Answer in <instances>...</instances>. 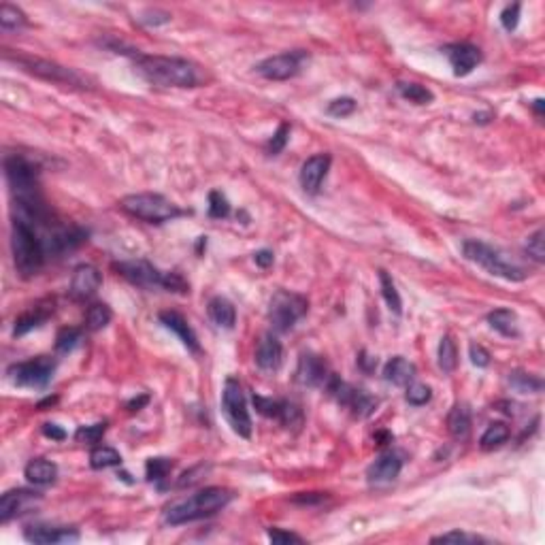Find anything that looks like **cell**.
Returning a JSON list of instances; mask_svg holds the SVG:
<instances>
[{
    "instance_id": "obj_1",
    "label": "cell",
    "mask_w": 545,
    "mask_h": 545,
    "mask_svg": "<svg viewBox=\"0 0 545 545\" xmlns=\"http://www.w3.org/2000/svg\"><path fill=\"white\" fill-rule=\"evenodd\" d=\"M135 66L136 73L145 81L162 88H198L207 79L205 71L198 64L175 56L136 54Z\"/></svg>"
},
{
    "instance_id": "obj_2",
    "label": "cell",
    "mask_w": 545,
    "mask_h": 545,
    "mask_svg": "<svg viewBox=\"0 0 545 545\" xmlns=\"http://www.w3.org/2000/svg\"><path fill=\"white\" fill-rule=\"evenodd\" d=\"M233 499H235V494L228 488H218V486L205 488V490L192 494L190 499L173 503L164 511V524L179 526V524H188V522L209 518V516L222 511Z\"/></svg>"
},
{
    "instance_id": "obj_3",
    "label": "cell",
    "mask_w": 545,
    "mask_h": 545,
    "mask_svg": "<svg viewBox=\"0 0 545 545\" xmlns=\"http://www.w3.org/2000/svg\"><path fill=\"white\" fill-rule=\"evenodd\" d=\"M11 250H13V263L19 275L24 277H32L41 271V267L45 265L47 252L43 245V239L39 237V233L26 224L19 218H13V226H11Z\"/></svg>"
},
{
    "instance_id": "obj_4",
    "label": "cell",
    "mask_w": 545,
    "mask_h": 545,
    "mask_svg": "<svg viewBox=\"0 0 545 545\" xmlns=\"http://www.w3.org/2000/svg\"><path fill=\"white\" fill-rule=\"evenodd\" d=\"M462 252H464L467 260L475 263L477 267H482L484 271H488L494 277H501L507 281H524L526 279V271L522 267H518L516 263L505 258L503 252H499L496 248H492L484 241L469 239V241H464Z\"/></svg>"
},
{
    "instance_id": "obj_5",
    "label": "cell",
    "mask_w": 545,
    "mask_h": 545,
    "mask_svg": "<svg viewBox=\"0 0 545 545\" xmlns=\"http://www.w3.org/2000/svg\"><path fill=\"white\" fill-rule=\"evenodd\" d=\"M116 271H120L122 277H126L131 283H135L138 287H147V290H153V287H162V290H168V292H179V294H185L190 292L185 279L179 275V272H162L158 271L153 265H149L147 260H131V263H118L113 265Z\"/></svg>"
},
{
    "instance_id": "obj_6",
    "label": "cell",
    "mask_w": 545,
    "mask_h": 545,
    "mask_svg": "<svg viewBox=\"0 0 545 545\" xmlns=\"http://www.w3.org/2000/svg\"><path fill=\"white\" fill-rule=\"evenodd\" d=\"M120 207L141 222L147 224H164L170 222L179 215H183V211L170 203L166 196L162 194H151V192H143V194H131L126 198H122Z\"/></svg>"
},
{
    "instance_id": "obj_7",
    "label": "cell",
    "mask_w": 545,
    "mask_h": 545,
    "mask_svg": "<svg viewBox=\"0 0 545 545\" xmlns=\"http://www.w3.org/2000/svg\"><path fill=\"white\" fill-rule=\"evenodd\" d=\"M4 58L15 62L19 68H24L26 73L51 81V83H60V86H71V88H86V81L66 66H60L51 60H43V58H34V56H26V54H11V49L4 51Z\"/></svg>"
},
{
    "instance_id": "obj_8",
    "label": "cell",
    "mask_w": 545,
    "mask_h": 545,
    "mask_svg": "<svg viewBox=\"0 0 545 545\" xmlns=\"http://www.w3.org/2000/svg\"><path fill=\"white\" fill-rule=\"evenodd\" d=\"M4 175L11 185L15 200H32L41 198L39 185V168L24 156H6L4 158Z\"/></svg>"
},
{
    "instance_id": "obj_9",
    "label": "cell",
    "mask_w": 545,
    "mask_h": 545,
    "mask_svg": "<svg viewBox=\"0 0 545 545\" xmlns=\"http://www.w3.org/2000/svg\"><path fill=\"white\" fill-rule=\"evenodd\" d=\"M307 309L309 302L305 296L290 290H277L269 302V320L275 330L285 332L307 313Z\"/></svg>"
},
{
    "instance_id": "obj_10",
    "label": "cell",
    "mask_w": 545,
    "mask_h": 545,
    "mask_svg": "<svg viewBox=\"0 0 545 545\" xmlns=\"http://www.w3.org/2000/svg\"><path fill=\"white\" fill-rule=\"evenodd\" d=\"M222 409H224V415H226L228 424L233 426V430L239 437L250 439L252 437V417H250V411H248V403H245V394L241 390V384L233 377H228L226 384H224Z\"/></svg>"
},
{
    "instance_id": "obj_11",
    "label": "cell",
    "mask_w": 545,
    "mask_h": 545,
    "mask_svg": "<svg viewBox=\"0 0 545 545\" xmlns=\"http://www.w3.org/2000/svg\"><path fill=\"white\" fill-rule=\"evenodd\" d=\"M56 373V360L49 356H39L26 362L11 365L6 369L9 380L19 388H45Z\"/></svg>"
},
{
    "instance_id": "obj_12",
    "label": "cell",
    "mask_w": 545,
    "mask_h": 545,
    "mask_svg": "<svg viewBox=\"0 0 545 545\" xmlns=\"http://www.w3.org/2000/svg\"><path fill=\"white\" fill-rule=\"evenodd\" d=\"M307 60L305 51H285V54H277L267 60H263L256 66V73L263 75L269 81H285L292 79L300 73L302 62Z\"/></svg>"
},
{
    "instance_id": "obj_13",
    "label": "cell",
    "mask_w": 545,
    "mask_h": 545,
    "mask_svg": "<svg viewBox=\"0 0 545 545\" xmlns=\"http://www.w3.org/2000/svg\"><path fill=\"white\" fill-rule=\"evenodd\" d=\"M43 501V496L39 492L26 490V488H17V490H9L2 494L0 499V522L6 524L13 518H19L24 514L34 511V507Z\"/></svg>"
},
{
    "instance_id": "obj_14",
    "label": "cell",
    "mask_w": 545,
    "mask_h": 545,
    "mask_svg": "<svg viewBox=\"0 0 545 545\" xmlns=\"http://www.w3.org/2000/svg\"><path fill=\"white\" fill-rule=\"evenodd\" d=\"M26 541L36 545H56V544H75L79 541V533L73 526H58V524H45L36 522L26 526L24 531Z\"/></svg>"
},
{
    "instance_id": "obj_15",
    "label": "cell",
    "mask_w": 545,
    "mask_h": 545,
    "mask_svg": "<svg viewBox=\"0 0 545 545\" xmlns=\"http://www.w3.org/2000/svg\"><path fill=\"white\" fill-rule=\"evenodd\" d=\"M332 373H328L326 362L317 356V354H300L298 358V367H296V382L302 388H322L326 386L328 377Z\"/></svg>"
},
{
    "instance_id": "obj_16",
    "label": "cell",
    "mask_w": 545,
    "mask_h": 545,
    "mask_svg": "<svg viewBox=\"0 0 545 545\" xmlns=\"http://www.w3.org/2000/svg\"><path fill=\"white\" fill-rule=\"evenodd\" d=\"M330 162H332L330 153H315V156L305 160V164L300 166L298 179H300V188L307 194H317L320 192V188H322L328 170H330Z\"/></svg>"
},
{
    "instance_id": "obj_17",
    "label": "cell",
    "mask_w": 545,
    "mask_h": 545,
    "mask_svg": "<svg viewBox=\"0 0 545 545\" xmlns=\"http://www.w3.org/2000/svg\"><path fill=\"white\" fill-rule=\"evenodd\" d=\"M443 51H445L456 77L471 75L473 68H477V64L482 62V51L471 43H454V45H447Z\"/></svg>"
},
{
    "instance_id": "obj_18",
    "label": "cell",
    "mask_w": 545,
    "mask_h": 545,
    "mask_svg": "<svg viewBox=\"0 0 545 545\" xmlns=\"http://www.w3.org/2000/svg\"><path fill=\"white\" fill-rule=\"evenodd\" d=\"M401 469H403V460L399 454L394 452H386L382 454L367 471V479L371 486H388L392 484L399 475H401Z\"/></svg>"
},
{
    "instance_id": "obj_19",
    "label": "cell",
    "mask_w": 545,
    "mask_h": 545,
    "mask_svg": "<svg viewBox=\"0 0 545 545\" xmlns=\"http://www.w3.org/2000/svg\"><path fill=\"white\" fill-rule=\"evenodd\" d=\"M103 285V275L96 267L92 265H79L73 271V279H71V294L77 300H86L92 298L98 287Z\"/></svg>"
},
{
    "instance_id": "obj_20",
    "label": "cell",
    "mask_w": 545,
    "mask_h": 545,
    "mask_svg": "<svg viewBox=\"0 0 545 545\" xmlns=\"http://www.w3.org/2000/svg\"><path fill=\"white\" fill-rule=\"evenodd\" d=\"M281 362H283V347L279 339L272 335H265L256 345V365L267 373H275L279 371Z\"/></svg>"
},
{
    "instance_id": "obj_21",
    "label": "cell",
    "mask_w": 545,
    "mask_h": 545,
    "mask_svg": "<svg viewBox=\"0 0 545 545\" xmlns=\"http://www.w3.org/2000/svg\"><path fill=\"white\" fill-rule=\"evenodd\" d=\"M158 317H160V322H162L168 330H173V332L179 337V341H181L190 352H198V350H200L196 332L192 330V326L188 324V320H185L181 313H177V311H162Z\"/></svg>"
},
{
    "instance_id": "obj_22",
    "label": "cell",
    "mask_w": 545,
    "mask_h": 545,
    "mask_svg": "<svg viewBox=\"0 0 545 545\" xmlns=\"http://www.w3.org/2000/svg\"><path fill=\"white\" fill-rule=\"evenodd\" d=\"M207 313L211 317V322L218 326V328H226L230 330L237 322V311H235V305L224 298V296H213L207 305Z\"/></svg>"
},
{
    "instance_id": "obj_23",
    "label": "cell",
    "mask_w": 545,
    "mask_h": 545,
    "mask_svg": "<svg viewBox=\"0 0 545 545\" xmlns=\"http://www.w3.org/2000/svg\"><path fill=\"white\" fill-rule=\"evenodd\" d=\"M24 475L34 486H49L58 477V467L47 458H34L26 464Z\"/></svg>"
},
{
    "instance_id": "obj_24",
    "label": "cell",
    "mask_w": 545,
    "mask_h": 545,
    "mask_svg": "<svg viewBox=\"0 0 545 545\" xmlns=\"http://www.w3.org/2000/svg\"><path fill=\"white\" fill-rule=\"evenodd\" d=\"M384 380L394 386H409L415 380V365L403 356H394L384 367Z\"/></svg>"
},
{
    "instance_id": "obj_25",
    "label": "cell",
    "mask_w": 545,
    "mask_h": 545,
    "mask_svg": "<svg viewBox=\"0 0 545 545\" xmlns=\"http://www.w3.org/2000/svg\"><path fill=\"white\" fill-rule=\"evenodd\" d=\"M49 313H54V305H51V307H41V305L32 307L30 311L21 313V315L15 320L13 335H15V337H21V335H26V332H30V330L43 326L45 320L49 317Z\"/></svg>"
},
{
    "instance_id": "obj_26",
    "label": "cell",
    "mask_w": 545,
    "mask_h": 545,
    "mask_svg": "<svg viewBox=\"0 0 545 545\" xmlns=\"http://www.w3.org/2000/svg\"><path fill=\"white\" fill-rule=\"evenodd\" d=\"M488 324L501 332L503 337L516 339L520 337V324H518V315L511 309H496L492 313H488Z\"/></svg>"
},
{
    "instance_id": "obj_27",
    "label": "cell",
    "mask_w": 545,
    "mask_h": 545,
    "mask_svg": "<svg viewBox=\"0 0 545 545\" xmlns=\"http://www.w3.org/2000/svg\"><path fill=\"white\" fill-rule=\"evenodd\" d=\"M447 430L454 439H467L471 432V409L464 403L454 405L447 413Z\"/></svg>"
},
{
    "instance_id": "obj_28",
    "label": "cell",
    "mask_w": 545,
    "mask_h": 545,
    "mask_svg": "<svg viewBox=\"0 0 545 545\" xmlns=\"http://www.w3.org/2000/svg\"><path fill=\"white\" fill-rule=\"evenodd\" d=\"M509 434H511V430H509V426H507L505 422H492V424L486 428V432L482 434L479 447H482L484 452L496 449V447H501L503 443H507Z\"/></svg>"
},
{
    "instance_id": "obj_29",
    "label": "cell",
    "mask_w": 545,
    "mask_h": 545,
    "mask_svg": "<svg viewBox=\"0 0 545 545\" xmlns=\"http://www.w3.org/2000/svg\"><path fill=\"white\" fill-rule=\"evenodd\" d=\"M456 367H458V347L454 337L445 335L441 337V343H439V369L443 373H454Z\"/></svg>"
},
{
    "instance_id": "obj_30",
    "label": "cell",
    "mask_w": 545,
    "mask_h": 545,
    "mask_svg": "<svg viewBox=\"0 0 545 545\" xmlns=\"http://www.w3.org/2000/svg\"><path fill=\"white\" fill-rule=\"evenodd\" d=\"M122 464V456L118 449L109 447V445H98L92 449L90 454V467L101 471V469H109V467H120Z\"/></svg>"
},
{
    "instance_id": "obj_31",
    "label": "cell",
    "mask_w": 545,
    "mask_h": 545,
    "mask_svg": "<svg viewBox=\"0 0 545 545\" xmlns=\"http://www.w3.org/2000/svg\"><path fill=\"white\" fill-rule=\"evenodd\" d=\"M397 90H399V94L409 101V103H413V105H430L432 101H434V94L426 88V86H422V83H411V81H401L399 86H397Z\"/></svg>"
},
{
    "instance_id": "obj_32",
    "label": "cell",
    "mask_w": 545,
    "mask_h": 545,
    "mask_svg": "<svg viewBox=\"0 0 545 545\" xmlns=\"http://www.w3.org/2000/svg\"><path fill=\"white\" fill-rule=\"evenodd\" d=\"M111 317H113V313H111L109 305H105V302H94V305L88 307L86 326H88V330L96 332V330H103L105 326H109Z\"/></svg>"
},
{
    "instance_id": "obj_33",
    "label": "cell",
    "mask_w": 545,
    "mask_h": 545,
    "mask_svg": "<svg viewBox=\"0 0 545 545\" xmlns=\"http://www.w3.org/2000/svg\"><path fill=\"white\" fill-rule=\"evenodd\" d=\"M380 285H382V294H384L386 305L390 307V311H394L399 315L403 311V300H401V294L397 290L394 279L386 271H380Z\"/></svg>"
},
{
    "instance_id": "obj_34",
    "label": "cell",
    "mask_w": 545,
    "mask_h": 545,
    "mask_svg": "<svg viewBox=\"0 0 545 545\" xmlns=\"http://www.w3.org/2000/svg\"><path fill=\"white\" fill-rule=\"evenodd\" d=\"M26 24H28V19H26L21 9L13 6L9 2H4L0 6V26H2V30H19Z\"/></svg>"
},
{
    "instance_id": "obj_35",
    "label": "cell",
    "mask_w": 545,
    "mask_h": 545,
    "mask_svg": "<svg viewBox=\"0 0 545 545\" xmlns=\"http://www.w3.org/2000/svg\"><path fill=\"white\" fill-rule=\"evenodd\" d=\"M107 432V422H96L90 426H79L75 432V441L83 445H96Z\"/></svg>"
},
{
    "instance_id": "obj_36",
    "label": "cell",
    "mask_w": 545,
    "mask_h": 545,
    "mask_svg": "<svg viewBox=\"0 0 545 545\" xmlns=\"http://www.w3.org/2000/svg\"><path fill=\"white\" fill-rule=\"evenodd\" d=\"M173 471L170 458H149L145 464V477L147 482H162Z\"/></svg>"
},
{
    "instance_id": "obj_37",
    "label": "cell",
    "mask_w": 545,
    "mask_h": 545,
    "mask_svg": "<svg viewBox=\"0 0 545 545\" xmlns=\"http://www.w3.org/2000/svg\"><path fill=\"white\" fill-rule=\"evenodd\" d=\"M287 430H298L302 426V409L298 407L296 403H290V401H281V411H279V417H277Z\"/></svg>"
},
{
    "instance_id": "obj_38",
    "label": "cell",
    "mask_w": 545,
    "mask_h": 545,
    "mask_svg": "<svg viewBox=\"0 0 545 545\" xmlns=\"http://www.w3.org/2000/svg\"><path fill=\"white\" fill-rule=\"evenodd\" d=\"M509 384L518 390V392H541L544 388V382L539 377H533V375H526V373H509Z\"/></svg>"
},
{
    "instance_id": "obj_39",
    "label": "cell",
    "mask_w": 545,
    "mask_h": 545,
    "mask_svg": "<svg viewBox=\"0 0 545 545\" xmlns=\"http://www.w3.org/2000/svg\"><path fill=\"white\" fill-rule=\"evenodd\" d=\"M81 341V330L79 328H62L56 337V352L68 354L73 352Z\"/></svg>"
},
{
    "instance_id": "obj_40",
    "label": "cell",
    "mask_w": 545,
    "mask_h": 545,
    "mask_svg": "<svg viewBox=\"0 0 545 545\" xmlns=\"http://www.w3.org/2000/svg\"><path fill=\"white\" fill-rule=\"evenodd\" d=\"M405 399H407L409 405L422 407V405H426V403L432 399V390H430V386H426V384H415V382H411L407 386Z\"/></svg>"
},
{
    "instance_id": "obj_41",
    "label": "cell",
    "mask_w": 545,
    "mask_h": 545,
    "mask_svg": "<svg viewBox=\"0 0 545 545\" xmlns=\"http://www.w3.org/2000/svg\"><path fill=\"white\" fill-rule=\"evenodd\" d=\"M209 215H211L213 220H224V218L230 215V203H228V198H226L222 192H218V190H213V192L209 194Z\"/></svg>"
},
{
    "instance_id": "obj_42",
    "label": "cell",
    "mask_w": 545,
    "mask_h": 545,
    "mask_svg": "<svg viewBox=\"0 0 545 545\" xmlns=\"http://www.w3.org/2000/svg\"><path fill=\"white\" fill-rule=\"evenodd\" d=\"M328 116L332 118H347L356 111V101L350 98V96H341V98H335L328 103Z\"/></svg>"
},
{
    "instance_id": "obj_43",
    "label": "cell",
    "mask_w": 545,
    "mask_h": 545,
    "mask_svg": "<svg viewBox=\"0 0 545 545\" xmlns=\"http://www.w3.org/2000/svg\"><path fill=\"white\" fill-rule=\"evenodd\" d=\"M254 407L260 415L265 417H279V411H281V401H275V399H267V397H260V394H254Z\"/></svg>"
},
{
    "instance_id": "obj_44",
    "label": "cell",
    "mask_w": 545,
    "mask_h": 545,
    "mask_svg": "<svg viewBox=\"0 0 545 545\" xmlns=\"http://www.w3.org/2000/svg\"><path fill=\"white\" fill-rule=\"evenodd\" d=\"M526 254H529L533 260H537V263H544L545 260L544 230H541V228H539L535 235H531V237H529V241H526Z\"/></svg>"
},
{
    "instance_id": "obj_45",
    "label": "cell",
    "mask_w": 545,
    "mask_h": 545,
    "mask_svg": "<svg viewBox=\"0 0 545 545\" xmlns=\"http://www.w3.org/2000/svg\"><path fill=\"white\" fill-rule=\"evenodd\" d=\"M287 138H290V124H279V128H277V133L271 136V141H269V145H267V149H269V153H279V151H283V147L287 145Z\"/></svg>"
},
{
    "instance_id": "obj_46",
    "label": "cell",
    "mask_w": 545,
    "mask_h": 545,
    "mask_svg": "<svg viewBox=\"0 0 545 545\" xmlns=\"http://www.w3.org/2000/svg\"><path fill=\"white\" fill-rule=\"evenodd\" d=\"M518 21H520V4L514 2V4H509V6L503 9V13H501V24H503V28H505L507 32H511V30L518 28Z\"/></svg>"
},
{
    "instance_id": "obj_47",
    "label": "cell",
    "mask_w": 545,
    "mask_h": 545,
    "mask_svg": "<svg viewBox=\"0 0 545 545\" xmlns=\"http://www.w3.org/2000/svg\"><path fill=\"white\" fill-rule=\"evenodd\" d=\"M469 356H471V362L475 367H479V369H486L490 365V352L484 345H479V343H471Z\"/></svg>"
},
{
    "instance_id": "obj_48",
    "label": "cell",
    "mask_w": 545,
    "mask_h": 545,
    "mask_svg": "<svg viewBox=\"0 0 545 545\" xmlns=\"http://www.w3.org/2000/svg\"><path fill=\"white\" fill-rule=\"evenodd\" d=\"M432 541H469V544H477V541H484L482 537L477 535H469V533H462V531H452V533H445V535H439V537H432Z\"/></svg>"
},
{
    "instance_id": "obj_49",
    "label": "cell",
    "mask_w": 545,
    "mask_h": 545,
    "mask_svg": "<svg viewBox=\"0 0 545 545\" xmlns=\"http://www.w3.org/2000/svg\"><path fill=\"white\" fill-rule=\"evenodd\" d=\"M267 535L272 544H302V537H298L294 533H285L281 529H269Z\"/></svg>"
},
{
    "instance_id": "obj_50",
    "label": "cell",
    "mask_w": 545,
    "mask_h": 545,
    "mask_svg": "<svg viewBox=\"0 0 545 545\" xmlns=\"http://www.w3.org/2000/svg\"><path fill=\"white\" fill-rule=\"evenodd\" d=\"M158 15H164V13L147 11V13H143V17H138V21L145 24V26H160V24H168L170 21V17H158Z\"/></svg>"
},
{
    "instance_id": "obj_51",
    "label": "cell",
    "mask_w": 545,
    "mask_h": 545,
    "mask_svg": "<svg viewBox=\"0 0 545 545\" xmlns=\"http://www.w3.org/2000/svg\"><path fill=\"white\" fill-rule=\"evenodd\" d=\"M43 434L49 437V439H56V441H64L66 439V432L58 424H43Z\"/></svg>"
},
{
    "instance_id": "obj_52",
    "label": "cell",
    "mask_w": 545,
    "mask_h": 545,
    "mask_svg": "<svg viewBox=\"0 0 545 545\" xmlns=\"http://www.w3.org/2000/svg\"><path fill=\"white\" fill-rule=\"evenodd\" d=\"M272 252H269V250H260V252H256L254 254V263L260 267V269H269L272 265Z\"/></svg>"
},
{
    "instance_id": "obj_53",
    "label": "cell",
    "mask_w": 545,
    "mask_h": 545,
    "mask_svg": "<svg viewBox=\"0 0 545 545\" xmlns=\"http://www.w3.org/2000/svg\"><path fill=\"white\" fill-rule=\"evenodd\" d=\"M203 471V467H196V469H192V471H188V473H183L181 475V479L177 482V486L179 488H183V486H190V484H194V482H198L200 477H198V473Z\"/></svg>"
},
{
    "instance_id": "obj_54",
    "label": "cell",
    "mask_w": 545,
    "mask_h": 545,
    "mask_svg": "<svg viewBox=\"0 0 545 545\" xmlns=\"http://www.w3.org/2000/svg\"><path fill=\"white\" fill-rule=\"evenodd\" d=\"M358 362H360V367H362V371H367V373H371V371L377 367V358H369V356H367V352H362V354H360Z\"/></svg>"
},
{
    "instance_id": "obj_55",
    "label": "cell",
    "mask_w": 545,
    "mask_h": 545,
    "mask_svg": "<svg viewBox=\"0 0 545 545\" xmlns=\"http://www.w3.org/2000/svg\"><path fill=\"white\" fill-rule=\"evenodd\" d=\"M147 403H149V397L143 394V397H138V399H133L126 407H128V411H138V409L143 407V405H147Z\"/></svg>"
},
{
    "instance_id": "obj_56",
    "label": "cell",
    "mask_w": 545,
    "mask_h": 545,
    "mask_svg": "<svg viewBox=\"0 0 545 545\" xmlns=\"http://www.w3.org/2000/svg\"><path fill=\"white\" fill-rule=\"evenodd\" d=\"M533 107H535V111H537L539 116L544 113V101H541V98H537V101L533 103Z\"/></svg>"
}]
</instances>
